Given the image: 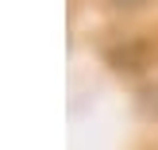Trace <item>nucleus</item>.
Here are the masks:
<instances>
[{
    "mask_svg": "<svg viewBox=\"0 0 158 150\" xmlns=\"http://www.w3.org/2000/svg\"><path fill=\"white\" fill-rule=\"evenodd\" d=\"M108 4H116V8H139V4H147V0H108Z\"/></svg>",
    "mask_w": 158,
    "mask_h": 150,
    "instance_id": "obj_1",
    "label": "nucleus"
}]
</instances>
